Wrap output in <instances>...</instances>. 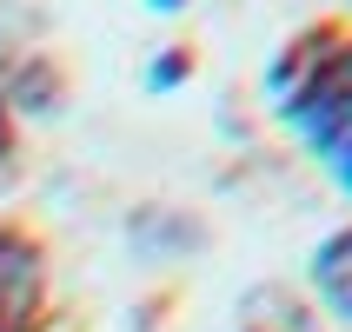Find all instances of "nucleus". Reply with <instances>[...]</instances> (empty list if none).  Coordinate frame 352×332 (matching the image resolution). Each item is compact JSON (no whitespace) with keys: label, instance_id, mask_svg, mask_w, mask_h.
Segmentation results:
<instances>
[{"label":"nucleus","instance_id":"1","mask_svg":"<svg viewBox=\"0 0 352 332\" xmlns=\"http://www.w3.org/2000/svg\"><path fill=\"white\" fill-rule=\"evenodd\" d=\"M266 100L319 159L352 133V27H306L266 67Z\"/></svg>","mask_w":352,"mask_h":332},{"label":"nucleus","instance_id":"2","mask_svg":"<svg viewBox=\"0 0 352 332\" xmlns=\"http://www.w3.org/2000/svg\"><path fill=\"white\" fill-rule=\"evenodd\" d=\"M54 299L47 246L27 226H0V332H40Z\"/></svg>","mask_w":352,"mask_h":332},{"label":"nucleus","instance_id":"3","mask_svg":"<svg viewBox=\"0 0 352 332\" xmlns=\"http://www.w3.org/2000/svg\"><path fill=\"white\" fill-rule=\"evenodd\" d=\"M313 293L326 299V313L352 326V226L333 233L326 246L313 253Z\"/></svg>","mask_w":352,"mask_h":332},{"label":"nucleus","instance_id":"4","mask_svg":"<svg viewBox=\"0 0 352 332\" xmlns=\"http://www.w3.org/2000/svg\"><path fill=\"white\" fill-rule=\"evenodd\" d=\"M14 153H20V126H14V100L0 93V179L14 173Z\"/></svg>","mask_w":352,"mask_h":332},{"label":"nucleus","instance_id":"5","mask_svg":"<svg viewBox=\"0 0 352 332\" xmlns=\"http://www.w3.org/2000/svg\"><path fill=\"white\" fill-rule=\"evenodd\" d=\"M326 166H333V173H339V186H346V193H352V133L339 140L333 153H326Z\"/></svg>","mask_w":352,"mask_h":332},{"label":"nucleus","instance_id":"6","mask_svg":"<svg viewBox=\"0 0 352 332\" xmlns=\"http://www.w3.org/2000/svg\"><path fill=\"white\" fill-rule=\"evenodd\" d=\"M179 74H186V54H166V74H153V87H173Z\"/></svg>","mask_w":352,"mask_h":332},{"label":"nucleus","instance_id":"7","mask_svg":"<svg viewBox=\"0 0 352 332\" xmlns=\"http://www.w3.org/2000/svg\"><path fill=\"white\" fill-rule=\"evenodd\" d=\"M146 7H153V14H179V7H186V0H146Z\"/></svg>","mask_w":352,"mask_h":332}]
</instances>
